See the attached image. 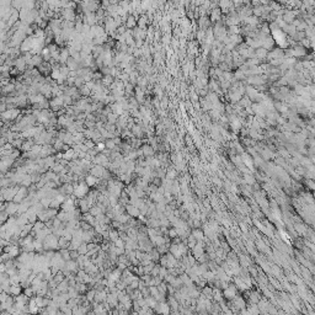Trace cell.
<instances>
[{
  "mask_svg": "<svg viewBox=\"0 0 315 315\" xmlns=\"http://www.w3.org/2000/svg\"><path fill=\"white\" fill-rule=\"evenodd\" d=\"M187 246H186V244H183L182 241L180 242V244H170V248H169V252L171 254V255L174 256L176 260H181L183 256L187 255Z\"/></svg>",
  "mask_w": 315,
  "mask_h": 315,
  "instance_id": "cell-1",
  "label": "cell"
},
{
  "mask_svg": "<svg viewBox=\"0 0 315 315\" xmlns=\"http://www.w3.org/2000/svg\"><path fill=\"white\" fill-rule=\"evenodd\" d=\"M222 294H223V298H224V299L232 302L236 295H238V289H236V287L234 284H229L224 291H222Z\"/></svg>",
  "mask_w": 315,
  "mask_h": 315,
  "instance_id": "cell-2",
  "label": "cell"
},
{
  "mask_svg": "<svg viewBox=\"0 0 315 315\" xmlns=\"http://www.w3.org/2000/svg\"><path fill=\"white\" fill-rule=\"evenodd\" d=\"M80 6L82 8L84 14H89V12H95L100 9V4L96 1H86V2H81Z\"/></svg>",
  "mask_w": 315,
  "mask_h": 315,
  "instance_id": "cell-3",
  "label": "cell"
},
{
  "mask_svg": "<svg viewBox=\"0 0 315 315\" xmlns=\"http://www.w3.org/2000/svg\"><path fill=\"white\" fill-rule=\"evenodd\" d=\"M154 313L157 315H170L171 313L170 305L168 304V302H159L154 309Z\"/></svg>",
  "mask_w": 315,
  "mask_h": 315,
  "instance_id": "cell-4",
  "label": "cell"
},
{
  "mask_svg": "<svg viewBox=\"0 0 315 315\" xmlns=\"http://www.w3.org/2000/svg\"><path fill=\"white\" fill-rule=\"evenodd\" d=\"M307 54H308V49H305L304 47H302V46H299V44H297L294 47H292V57L293 58H304V57H307Z\"/></svg>",
  "mask_w": 315,
  "mask_h": 315,
  "instance_id": "cell-5",
  "label": "cell"
},
{
  "mask_svg": "<svg viewBox=\"0 0 315 315\" xmlns=\"http://www.w3.org/2000/svg\"><path fill=\"white\" fill-rule=\"evenodd\" d=\"M62 18L64 19V21H69V22H74V20L77 19L75 11L72 8H67L62 10Z\"/></svg>",
  "mask_w": 315,
  "mask_h": 315,
  "instance_id": "cell-6",
  "label": "cell"
},
{
  "mask_svg": "<svg viewBox=\"0 0 315 315\" xmlns=\"http://www.w3.org/2000/svg\"><path fill=\"white\" fill-rule=\"evenodd\" d=\"M284 57V52H283V48H281V47H277V48H273V49H271V52H268L267 53V57L266 59L270 62V60H272V59H277V58H283Z\"/></svg>",
  "mask_w": 315,
  "mask_h": 315,
  "instance_id": "cell-7",
  "label": "cell"
},
{
  "mask_svg": "<svg viewBox=\"0 0 315 315\" xmlns=\"http://www.w3.org/2000/svg\"><path fill=\"white\" fill-rule=\"evenodd\" d=\"M204 254V241H197L196 246L192 249V256L196 258L201 257V256Z\"/></svg>",
  "mask_w": 315,
  "mask_h": 315,
  "instance_id": "cell-8",
  "label": "cell"
},
{
  "mask_svg": "<svg viewBox=\"0 0 315 315\" xmlns=\"http://www.w3.org/2000/svg\"><path fill=\"white\" fill-rule=\"evenodd\" d=\"M222 19H223V15H222V11L219 8H214L211 10V14H209L211 22H219V21H222Z\"/></svg>",
  "mask_w": 315,
  "mask_h": 315,
  "instance_id": "cell-9",
  "label": "cell"
},
{
  "mask_svg": "<svg viewBox=\"0 0 315 315\" xmlns=\"http://www.w3.org/2000/svg\"><path fill=\"white\" fill-rule=\"evenodd\" d=\"M261 293L258 291H249V294H248V300H249V304H257L261 299Z\"/></svg>",
  "mask_w": 315,
  "mask_h": 315,
  "instance_id": "cell-10",
  "label": "cell"
},
{
  "mask_svg": "<svg viewBox=\"0 0 315 315\" xmlns=\"http://www.w3.org/2000/svg\"><path fill=\"white\" fill-rule=\"evenodd\" d=\"M82 23L85 25H89L90 27L94 26V25H98V20H96V15L95 12H89V14H85L84 15V21Z\"/></svg>",
  "mask_w": 315,
  "mask_h": 315,
  "instance_id": "cell-11",
  "label": "cell"
},
{
  "mask_svg": "<svg viewBox=\"0 0 315 315\" xmlns=\"http://www.w3.org/2000/svg\"><path fill=\"white\" fill-rule=\"evenodd\" d=\"M124 211L127 212V214L131 218H138L139 214H140L139 209H138L137 207H134L133 204H131V203H128L127 206H124Z\"/></svg>",
  "mask_w": 315,
  "mask_h": 315,
  "instance_id": "cell-12",
  "label": "cell"
},
{
  "mask_svg": "<svg viewBox=\"0 0 315 315\" xmlns=\"http://www.w3.org/2000/svg\"><path fill=\"white\" fill-rule=\"evenodd\" d=\"M258 154H260V157L262 158V160H271L272 158H275V153H273L271 149H268L267 147L260 149Z\"/></svg>",
  "mask_w": 315,
  "mask_h": 315,
  "instance_id": "cell-13",
  "label": "cell"
},
{
  "mask_svg": "<svg viewBox=\"0 0 315 315\" xmlns=\"http://www.w3.org/2000/svg\"><path fill=\"white\" fill-rule=\"evenodd\" d=\"M198 28L202 30V31H206L211 27V21L207 16H202V18H198Z\"/></svg>",
  "mask_w": 315,
  "mask_h": 315,
  "instance_id": "cell-14",
  "label": "cell"
},
{
  "mask_svg": "<svg viewBox=\"0 0 315 315\" xmlns=\"http://www.w3.org/2000/svg\"><path fill=\"white\" fill-rule=\"evenodd\" d=\"M103 171H105V168H102L101 165H92V168L90 169V175H92L96 178H101Z\"/></svg>",
  "mask_w": 315,
  "mask_h": 315,
  "instance_id": "cell-15",
  "label": "cell"
},
{
  "mask_svg": "<svg viewBox=\"0 0 315 315\" xmlns=\"http://www.w3.org/2000/svg\"><path fill=\"white\" fill-rule=\"evenodd\" d=\"M140 149H142V153H143V157L144 158H148V157H154V154H155V150L153 149V147L152 145H149V144H143L142 147H140Z\"/></svg>",
  "mask_w": 315,
  "mask_h": 315,
  "instance_id": "cell-16",
  "label": "cell"
},
{
  "mask_svg": "<svg viewBox=\"0 0 315 315\" xmlns=\"http://www.w3.org/2000/svg\"><path fill=\"white\" fill-rule=\"evenodd\" d=\"M239 265L242 267V268H248V267H250L251 265H252V262H251V260H250V257L248 255H239Z\"/></svg>",
  "mask_w": 315,
  "mask_h": 315,
  "instance_id": "cell-17",
  "label": "cell"
},
{
  "mask_svg": "<svg viewBox=\"0 0 315 315\" xmlns=\"http://www.w3.org/2000/svg\"><path fill=\"white\" fill-rule=\"evenodd\" d=\"M107 293H108V292H107L106 289H103V291H96L94 302H96L98 304L105 303V302H106V298H107Z\"/></svg>",
  "mask_w": 315,
  "mask_h": 315,
  "instance_id": "cell-18",
  "label": "cell"
},
{
  "mask_svg": "<svg viewBox=\"0 0 315 315\" xmlns=\"http://www.w3.org/2000/svg\"><path fill=\"white\" fill-rule=\"evenodd\" d=\"M126 28L127 30H134L136 27H137V19L131 14V15H128L127 16V19H126Z\"/></svg>",
  "mask_w": 315,
  "mask_h": 315,
  "instance_id": "cell-19",
  "label": "cell"
},
{
  "mask_svg": "<svg viewBox=\"0 0 315 315\" xmlns=\"http://www.w3.org/2000/svg\"><path fill=\"white\" fill-rule=\"evenodd\" d=\"M18 211H19V204L18 203H15V202H10V203H8L6 204V207H5V212L8 213V216H11V214H14V213H18Z\"/></svg>",
  "mask_w": 315,
  "mask_h": 315,
  "instance_id": "cell-20",
  "label": "cell"
},
{
  "mask_svg": "<svg viewBox=\"0 0 315 315\" xmlns=\"http://www.w3.org/2000/svg\"><path fill=\"white\" fill-rule=\"evenodd\" d=\"M228 96H229V100H230V103H232V105L238 103V102L241 100V98H242V95H241L239 91H229Z\"/></svg>",
  "mask_w": 315,
  "mask_h": 315,
  "instance_id": "cell-21",
  "label": "cell"
},
{
  "mask_svg": "<svg viewBox=\"0 0 315 315\" xmlns=\"http://www.w3.org/2000/svg\"><path fill=\"white\" fill-rule=\"evenodd\" d=\"M148 19H147V16L145 15H140L137 20V27L138 28H140V30H147V27H148Z\"/></svg>",
  "mask_w": 315,
  "mask_h": 315,
  "instance_id": "cell-22",
  "label": "cell"
},
{
  "mask_svg": "<svg viewBox=\"0 0 315 315\" xmlns=\"http://www.w3.org/2000/svg\"><path fill=\"white\" fill-rule=\"evenodd\" d=\"M267 53H268V51H266V49H265V48H262V47L256 48L255 49V58H257L260 62H262L263 59H266V57H267Z\"/></svg>",
  "mask_w": 315,
  "mask_h": 315,
  "instance_id": "cell-23",
  "label": "cell"
},
{
  "mask_svg": "<svg viewBox=\"0 0 315 315\" xmlns=\"http://www.w3.org/2000/svg\"><path fill=\"white\" fill-rule=\"evenodd\" d=\"M18 115H19V111L16 108H10L2 113V117L5 119H14V118L18 117Z\"/></svg>",
  "mask_w": 315,
  "mask_h": 315,
  "instance_id": "cell-24",
  "label": "cell"
},
{
  "mask_svg": "<svg viewBox=\"0 0 315 315\" xmlns=\"http://www.w3.org/2000/svg\"><path fill=\"white\" fill-rule=\"evenodd\" d=\"M69 57H70V54H69V49H68V48L60 49V53H59V63L65 64L67 60L69 59Z\"/></svg>",
  "mask_w": 315,
  "mask_h": 315,
  "instance_id": "cell-25",
  "label": "cell"
},
{
  "mask_svg": "<svg viewBox=\"0 0 315 315\" xmlns=\"http://www.w3.org/2000/svg\"><path fill=\"white\" fill-rule=\"evenodd\" d=\"M14 65L16 67V69L18 70H25V68L27 67V64H26V62H25V59L23 57H18V58L14 60Z\"/></svg>",
  "mask_w": 315,
  "mask_h": 315,
  "instance_id": "cell-26",
  "label": "cell"
},
{
  "mask_svg": "<svg viewBox=\"0 0 315 315\" xmlns=\"http://www.w3.org/2000/svg\"><path fill=\"white\" fill-rule=\"evenodd\" d=\"M191 235L196 239V241H203L204 238H206L204 234H203V230H202L201 228H198V229H192Z\"/></svg>",
  "mask_w": 315,
  "mask_h": 315,
  "instance_id": "cell-27",
  "label": "cell"
},
{
  "mask_svg": "<svg viewBox=\"0 0 315 315\" xmlns=\"http://www.w3.org/2000/svg\"><path fill=\"white\" fill-rule=\"evenodd\" d=\"M177 175H178V172H177L176 170H175V168H170L169 170H166V175H165V178L174 181V180H177Z\"/></svg>",
  "mask_w": 315,
  "mask_h": 315,
  "instance_id": "cell-28",
  "label": "cell"
},
{
  "mask_svg": "<svg viewBox=\"0 0 315 315\" xmlns=\"http://www.w3.org/2000/svg\"><path fill=\"white\" fill-rule=\"evenodd\" d=\"M282 32H284V33H287L289 37H292L293 35H294L295 32H297V30H295V27L292 25V23H289V25H286L282 30H281Z\"/></svg>",
  "mask_w": 315,
  "mask_h": 315,
  "instance_id": "cell-29",
  "label": "cell"
},
{
  "mask_svg": "<svg viewBox=\"0 0 315 315\" xmlns=\"http://www.w3.org/2000/svg\"><path fill=\"white\" fill-rule=\"evenodd\" d=\"M144 300H145L147 307H148L149 309H152V310H154L155 307L158 305V302L153 298V297H147V298H144Z\"/></svg>",
  "mask_w": 315,
  "mask_h": 315,
  "instance_id": "cell-30",
  "label": "cell"
},
{
  "mask_svg": "<svg viewBox=\"0 0 315 315\" xmlns=\"http://www.w3.org/2000/svg\"><path fill=\"white\" fill-rule=\"evenodd\" d=\"M84 182L88 185V187H92V186L98 185V180L96 178V177L92 176V175H88V176L85 177V181H84Z\"/></svg>",
  "mask_w": 315,
  "mask_h": 315,
  "instance_id": "cell-31",
  "label": "cell"
},
{
  "mask_svg": "<svg viewBox=\"0 0 315 315\" xmlns=\"http://www.w3.org/2000/svg\"><path fill=\"white\" fill-rule=\"evenodd\" d=\"M170 193L172 196H178L181 192H180V182L177 180H174L172 182V186H171V190H170Z\"/></svg>",
  "mask_w": 315,
  "mask_h": 315,
  "instance_id": "cell-32",
  "label": "cell"
},
{
  "mask_svg": "<svg viewBox=\"0 0 315 315\" xmlns=\"http://www.w3.org/2000/svg\"><path fill=\"white\" fill-rule=\"evenodd\" d=\"M238 103L240 105V107H241V108H246V107H250L252 102H251V100L248 98L246 95H244V96L241 98V100H240Z\"/></svg>",
  "mask_w": 315,
  "mask_h": 315,
  "instance_id": "cell-33",
  "label": "cell"
},
{
  "mask_svg": "<svg viewBox=\"0 0 315 315\" xmlns=\"http://www.w3.org/2000/svg\"><path fill=\"white\" fill-rule=\"evenodd\" d=\"M21 293V287L20 284H10V289H9V295H19Z\"/></svg>",
  "mask_w": 315,
  "mask_h": 315,
  "instance_id": "cell-34",
  "label": "cell"
},
{
  "mask_svg": "<svg viewBox=\"0 0 315 315\" xmlns=\"http://www.w3.org/2000/svg\"><path fill=\"white\" fill-rule=\"evenodd\" d=\"M233 77H234V80H236V81H245L246 80L245 73L241 72L240 69H236L235 73H233Z\"/></svg>",
  "mask_w": 315,
  "mask_h": 315,
  "instance_id": "cell-35",
  "label": "cell"
},
{
  "mask_svg": "<svg viewBox=\"0 0 315 315\" xmlns=\"http://www.w3.org/2000/svg\"><path fill=\"white\" fill-rule=\"evenodd\" d=\"M255 177H252L251 174H244V180H242V182L245 183V185H249V186H251V185H254L255 183Z\"/></svg>",
  "mask_w": 315,
  "mask_h": 315,
  "instance_id": "cell-36",
  "label": "cell"
},
{
  "mask_svg": "<svg viewBox=\"0 0 315 315\" xmlns=\"http://www.w3.org/2000/svg\"><path fill=\"white\" fill-rule=\"evenodd\" d=\"M208 116H209L211 119L216 121L217 123H218V122H219V119H220V116H222V112H219V111H217V110H211Z\"/></svg>",
  "mask_w": 315,
  "mask_h": 315,
  "instance_id": "cell-37",
  "label": "cell"
},
{
  "mask_svg": "<svg viewBox=\"0 0 315 315\" xmlns=\"http://www.w3.org/2000/svg\"><path fill=\"white\" fill-rule=\"evenodd\" d=\"M240 32H241V28L239 26H229L227 30L228 35H240Z\"/></svg>",
  "mask_w": 315,
  "mask_h": 315,
  "instance_id": "cell-38",
  "label": "cell"
},
{
  "mask_svg": "<svg viewBox=\"0 0 315 315\" xmlns=\"http://www.w3.org/2000/svg\"><path fill=\"white\" fill-rule=\"evenodd\" d=\"M118 238H119V233H118V230H116V229H111V230H108V239H110L112 242H115Z\"/></svg>",
  "mask_w": 315,
  "mask_h": 315,
  "instance_id": "cell-39",
  "label": "cell"
},
{
  "mask_svg": "<svg viewBox=\"0 0 315 315\" xmlns=\"http://www.w3.org/2000/svg\"><path fill=\"white\" fill-rule=\"evenodd\" d=\"M106 118H107V122H108V124H116L117 123V119H118V116H116L115 113H108L107 116H106Z\"/></svg>",
  "mask_w": 315,
  "mask_h": 315,
  "instance_id": "cell-40",
  "label": "cell"
},
{
  "mask_svg": "<svg viewBox=\"0 0 315 315\" xmlns=\"http://www.w3.org/2000/svg\"><path fill=\"white\" fill-rule=\"evenodd\" d=\"M95 293H96V291H95V289H90V291H88V292H86V297H85V299H86L89 303H92V302H94V298H95Z\"/></svg>",
  "mask_w": 315,
  "mask_h": 315,
  "instance_id": "cell-41",
  "label": "cell"
},
{
  "mask_svg": "<svg viewBox=\"0 0 315 315\" xmlns=\"http://www.w3.org/2000/svg\"><path fill=\"white\" fill-rule=\"evenodd\" d=\"M77 251H78L79 255H86L88 254V245H86V242H82L78 248Z\"/></svg>",
  "mask_w": 315,
  "mask_h": 315,
  "instance_id": "cell-42",
  "label": "cell"
},
{
  "mask_svg": "<svg viewBox=\"0 0 315 315\" xmlns=\"http://www.w3.org/2000/svg\"><path fill=\"white\" fill-rule=\"evenodd\" d=\"M154 92L157 94V98L158 100H161L164 98V92H162V88H160L159 85H155L154 86Z\"/></svg>",
  "mask_w": 315,
  "mask_h": 315,
  "instance_id": "cell-43",
  "label": "cell"
},
{
  "mask_svg": "<svg viewBox=\"0 0 315 315\" xmlns=\"http://www.w3.org/2000/svg\"><path fill=\"white\" fill-rule=\"evenodd\" d=\"M33 145H35V144H33V142H30V140H27L26 143H23V144L21 145V148H22V149H23L25 152H27V153H28V152H30V150L32 149V147H33Z\"/></svg>",
  "mask_w": 315,
  "mask_h": 315,
  "instance_id": "cell-44",
  "label": "cell"
},
{
  "mask_svg": "<svg viewBox=\"0 0 315 315\" xmlns=\"http://www.w3.org/2000/svg\"><path fill=\"white\" fill-rule=\"evenodd\" d=\"M232 161L234 165H242V161H241V158H240V154H235V155H232Z\"/></svg>",
  "mask_w": 315,
  "mask_h": 315,
  "instance_id": "cell-45",
  "label": "cell"
},
{
  "mask_svg": "<svg viewBox=\"0 0 315 315\" xmlns=\"http://www.w3.org/2000/svg\"><path fill=\"white\" fill-rule=\"evenodd\" d=\"M256 248L260 250V251H263V252H267V246L265 245V242L262 240H258L256 242Z\"/></svg>",
  "mask_w": 315,
  "mask_h": 315,
  "instance_id": "cell-46",
  "label": "cell"
},
{
  "mask_svg": "<svg viewBox=\"0 0 315 315\" xmlns=\"http://www.w3.org/2000/svg\"><path fill=\"white\" fill-rule=\"evenodd\" d=\"M276 85H277L278 88H281V86H287V85H288V81H287V79L284 78V77H279V79L276 81Z\"/></svg>",
  "mask_w": 315,
  "mask_h": 315,
  "instance_id": "cell-47",
  "label": "cell"
},
{
  "mask_svg": "<svg viewBox=\"0 0 315 315\" xmlns=\"http://www.w3.org/2000/svg\"><path fill=\"white\" fill-rule=\"evenodd\" d=\"M168 106H169V100L168 98H162L160 100V110H166L168 108Z\"/></svg>",
  "mask_w": 315,
  "mask_h": 315,
  "instance_id": "cell-48",
  "label": "cell"
},
{
  "mask_svg": "<svg viewBox=\"0 0 315 315\" xmlns=\"http://www.w3.org/2000/svg\"><path fill=\"white\" fill-rule=\"evenodd\" d=\"M161 41H162L164 46H165V47H168V46L171 43V36H170V35H168V33H164V36H162Z\"/></svg>",
  "mask_w": 315,
  "mask_h": 315,
  "instance_id": "cell-49",
  "label": "cell"
},
{
  "mask_svg": "<svg viewBox=\"0 0 315 315\" xmlns=\"http://www.w3.org/2000/svg\"><path fill=\"white\" fill-rule=\"evenodd\" d=\"M105 148H106V147H105V143L100 142V143H98V144L95 145V148H94V149H95V152H96V153L98 154V153H103Z\"/></svg>",
  "mask_w": 315,
  "mask_h": 315,
  "instance_id": "cell-50",
  "label": "cell"
},
{
  "mask_svg": "<svg viewBox=\"0 0 315 315\" xmlns=\"http://www.w3.org/2000/svg\"><path fill=\"white\" fill-rule=\"evenodd\" d=\"M64 145H65V144H64L62 140L57 139V140L54 142V144H53V148H54V150H60V149L64 148Z\"/></svg>",
  "mask_w": 315,
  "mask_h": 315,
  "instance_id": "cell-51",
  "label": "cell"
},
{
  "mask_svg": "<svg viewBox=\"0 0 315 315\" xmlns=\"http://www.w3.org/2000/svg\"><path fill=\"white\" fill-rule=\"evenodd\" d=\"M168 273H169V272H168V268H166V267H161V266H160V268H159V275L158 276H159L162 281H164L165 276L168 275Z\"/></svg>",
  "mask_w": 315,
  "mask_h": 315,
  "instance_id": "cell-52",
  "label": "cell"
},
{
  "mask_svg": "<svg viewBox=\"0 0 315 315\" xmlns=\"http://www.w3.org/2000/svg\"><path fill=\"white\" fill-rule=\"evenodd\" d=\"M159 222H160V227H165V228H168V227H170V225H171V224H170V222H169V219H168L166 217H164V218L159 219Z\"/></svg>",
  "mask_w": 315,
  "mask_h": 315,
  "instance_id": "cell-53",
  "label": "cell"
},
{
  "mask_svg": "<svg viewBox=\"0 0 315 315\" xmlns=\"http://www.w3.org/2000/svg\"><path fill=\"white\" fill-rule=\"evenodd\" d=\"M168 236L172 240V239H175V238H177V232H176V229L175 228H171V229H169L168 230Z\"/></svg>",
  "mask_w": 315,
  "mask_h": 315,
  "instance_id": "cell-54",
  "label": "cell"
},
{
  "mask_svg": "<svg viewBox=\"0 0 315 315\" xmlns=\"http://www.w3.org/2000/svg\"><path fill=\"white\" fill-rule=\"evenodd\" d=\"M14 89H15V85H14V84H10V85H6V86H5L4 91H5V92H9V91H12Z\"/></svg>",
  "mask_w": 315,
  "mask_h": 315,
  "instance_id": "cell-55",
  "label": "cell"
},
{
  "mask_svg": "<svg viewBox=\"0 0 315 315\" xmlns=\"http://www.w3.org/2000/svg\"><path fill=\"white\" fill-rule=\"evenodd\" d=\"M240 228H241V230H242L244 234H246L249 232V228H248V225L245 223H240Z\"/></svg>",
  "mask_w": 315,
  "mask_h": 315,
  "instance_id": "cell-56",
  "label": "cell"
},
{
  "mask_svg": "<svg viewBox=\"0 0 315 315\" xmlns=\"http://www.w3.org/2000/svg\"><path fill=\"white\" fill-rule=\"evenodd\" d=\"M305 183L309 186L310 190H314V182H313V180H309V178H308V180H305Z\"/></svg>",
  "mask_w": 315,
  "mask_h": 315,
  "instance_id": "cell-57",
  "label": "cell"
},
{
  "mask_svg": "<svg viewBox=\"0 0 315 315\" xmlns=\"http://www.w3.org/2000/svg\"><path fill=\"white\" fill-rule=\"evenodd\" d=\"M212 180H213V182H214L216 185H218V187H222V185H223V183H222V181L219 180V177L214 176L213 178H212Z\"/></svg>",
  "mask_w": 315,
  "mask_h": 315,
  "instance_id": "cell-58",
  "label": "cell"
},
{
  "mask_svg": "<svg viewBox=\"0 0 315 315\" xmlns=\"http://www.w3.org/2000/svg\"><path fill=\"white\" fill-rule=\"evenodd\" d=\"M129 315H138V313H137V312H134V310H133V312H132V313H131V314H129Z\"/></svg>",
  "mask_w": 315,
  "mask_h": 315,
  "instance_id": "cell-59",
  "label": "cell"
},
{
  "mask_svg": "<svg viewBox=\"0 0 315 315\" xmlns=\"http://www.w3.org/2000/svg\"><path fill=\"white\" fill-rule=\"evenodd\" d=\"M219 315H220V314H219ZM222 315H223V314H222Z\"/></svg>",
  "mask_w": 315,
  "mask_h": 315,
  "instance_id": "cell-60",
  "label": "cell"
}]
</instances>
